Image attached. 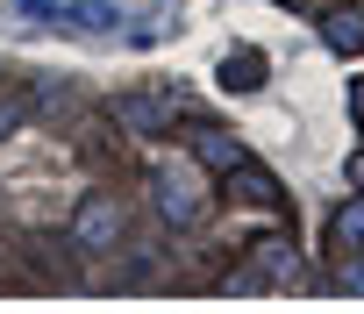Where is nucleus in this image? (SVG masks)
<instances>
[{"label": "nucleus", "instance_id": "obj_3", "mask_svg": "<svg viewBox=\"0 0 364 314\" xmlns=\"http://www.w3.org/2000/svg\"><path fill=\"white\" fill-rule=\"evenodd\" d=\"M114 121L129 136H164L178 121V100L171 93H114Z\"/></svg>", "mask_w": 364, "mask_h": 314}, {"label": "nucleus", "instance_id": "obj_1", "mask_svg": "<svg viewBox=\"0 0 364 314\" xmlns=\"http://www.w3.org/2000/svg\"><path fill=\"white\" fill-rule=\"evenodd\" d=\"M122 200L114 193H79V207H72V250H114L122 243Z\"/></svg>", "mask_w": 364, "mask_h": 314}, {"label": "nucleus", "instance_id": "obj_4", "mask_svg": "<svg viewBox=\"0 0 364 314\" xmlns=\"http://www.w3.org/2000/svg\"><path fill=\"white\" fill-rule=\"evenodd\" d=\"M222 193H229L236 207H272V215H279V200H286V186H279L264 165H250V157H236V165L222 172Z\"/></svg>", "mask_w": 364, "mask_h": 314}, {"label": "nucleus", "instance_id": "obj_14", "mask_svg": "<svg viewBox=\"0 0 364 314\" xmlns=\"http://www.w3.org/2000/svg\"><path fill=\"white\" fill-rule=\"evenodd\" d=\"M357 121H364V86H357Z\"/></svg>", "mask_w": 364, "mask_h": 314}, {"label": "nucleus", "instance_id": "obj_7", "mask_svg": "<svg viewBox=\"0 0 364 314\" xmlns=\"http://www.w3.org/2000/svg\"><path fill=\"white\" fill-rule=\"evenodd\" d=\"M186 150H193V165H200V172H229L236 157H243V143H236L229 129H193Z\"/></svg>", "mask_w": 364, "mask_h": 314}, {"label": "nucleus", "instance_id": "obj_12", "mask_svg": "<svg viewBox=\"0 0 364 314\" xmlns=\"http://www.w3.org/2000/svg\"><path fill=\"white\" fill-rule=\"evenodd\" d=\"M279 8H300V15H321V8H328V0H279Z\"/></svg>", "mask_w": 364, "mask_h": 314}, {"label": "nucleus", "instance_id": "obj_8", "mask_svg": "<svg viewBox=\"0 0 364 314\" xmlns=\"http://www.w3.org/2000/svg\"><path fill=\"white\" fill-rule=\"evenodd\" d=\"M328 250H364V193H350L343 207H328Z\"/></svg>", "mask_w": 364, "mask_h": 314}, {"label": "nucleus", "instance_id": "obj_10", "mask_svg": "<svg viewBox=\"0 0 364 314\" xmlns=\"http://www.w3.org/2000/svg\"><path fill=\"white\" fill-rule=\"evenodd\" d=\"M257 79H264V58H257V50H236V58L222 65V86H236V93H250Z\"/></svg>", "mask_w": 364, "mask_h": 314}, {"label": "nucleus", "instance_id": "obj_6", "mask_svg": "<svg viewBox=\"0 0 364 314\" xmlns=\"http://www.w3.org/2000/svg\"><path fill=\"white\" fill-rule=\"evenodd\" d=\"M321 43H328L336 58H357V50H364V0H343V8H328Z\"/></svg>", "mask_w": 364, "mask_h": 314}, {"label": "nucleus", "instance_id": "obj_9", "mask_svg": "<svg viewBox=\"0 0 364 314\" xmlns=\"http://www.w3.org/2000/svg\"><path fill=\"white\" fill-rule=\"evenodd\" d=\"M29 107H36V93H29V86H0V143H8V136L29 121Z\"/></svg>", "mask_w": 364, "mask_h": 314}, {"label": "nucleus", "instance_id": "obj_11", "mask_svg": "<svg viewBox=\"0 0 364 314\" xmlns=\"http://www.w3.org/2000/svg\"><path fill=\"white\" fill-rule=\"evenodd\" d=\"M336 286H350V293H364V257H357V250H343V271H336Z\"/></svg>", "mask_w": 364, "mask_h": 314}, {"label": "nucleus", "instance_id": "obj_13", "mask_svg": "<svg viewBox=\"0 0 364 314\" xmlns=\"http://www.w3.org/2000/svg\"><path fill=\"white\" fill-rule=\"evenodd\" d=\"M350 186H357V193H364V150H357V157H350Z\"/></svg>", "mask_w": 364, "mask_h": 314}, {"label": "nucleus", "instance_id": "obj_2", "mask_svg": "<svg viewBox=\"0 0 364 314\" xmlns=\"http://www.w3.org/2000/svg\"><path fill=\"white\" fill-rule=\"evenodd\" d=\"M150 200H157V215H164L171 229H193L200 207H208V200H200V179H193L186 165H164V172L150 179Z\"/></svg>", "mask_w": 364, "mask_h": 314}, {"label": "nucleus", "instance_id": "obj_5", "mask_svg": "<svg viewBox=\"0 0 364 314\" xmlns=\"http://www.w3.org/2000/svg\"><path fill=\"white\" fill-rule=\"evenodd\" d=\"M236 293H257V286H293V250L286 243H250V264L229 271Z\"/></svg>", "mask_w": 364, "mask_h": 314}]
</instances>
